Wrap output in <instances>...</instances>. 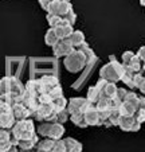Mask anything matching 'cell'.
<instances>
[{
    "mask_svg": "<svg viewBox=\"0 0 145 152\" xmlns=\"http://www.w3.org/2000/svg\"><path fill=\"white\" fill-rule=\"evenodd\" d=\"M54 31H55V34H57L58 39H59V40H63V39H68V37L73 34L74 28H73V26H71V24L65 23V24H62V26L55 27Z\"/></svg>",
    "mask_w": 145,
    "mask_h": 152,
    "instance_id": "12",
    "label": "cell"
},
{
    "mask_svg": "<svg viewBox=\"0 0 145 152\" xmlns=\"http://www.w3.org/2000/svg\"><path fill=\"white\" fill-rule=\"evenodd\" d=\"M70 118V113L67 112V109H62L59 112L55 113V123H59V124H65L66 121Z\"/></svg>",
    "mask_w": 145,
    "mask_h": 152,
    "instance_id": "26",
    "label": "cell"
},
{
    "mask_svg": "<svg viewBox=\"0 0 145 152\" xmlns=\"http://www.w3.org/2000/svg\"><path fill=\"white\" fill-rule=\"evenodd\" d=\"M46 11L48 14L57 15V16H60L63 19L68 12L73 11V4L70 1H66V0H51Z\"/></svg>",
    "mask_w": 145,
    "mask_h": 152,
    "instance_id": "3",
    "label": "cell"
},
{
    "mask_svg": "<svg viewBox=\"0 0 145 152\" xmlns=\"http://www.w3.org/2000/svg\"><path fill=\"white\" fill-rule=\"evenodd\" d=\"M11 109H12V115H14L16 121L26 120V118H28L30 116H31V112L28 110V108H27L26 105H23L22 102H17V104H15V105H12Z\"/></svg>",
    "mask_w": 145,
    "mask_h": 152,
    "instance_id": "9",
    "label": "cell"
},
{
    "mask_svg": "<svg viewBox=\"0 0 145 152\" xmlns=\"http://www.w3.org/2000/svg\"><path fill=\"white\" fill-rule=\"evenodd\" d=\"M140 4H141L142 7H145V0H140Z\"/></svg>",
    "mask_w": 145,
    "mask_h": 152,
    "instance_id": "38",
    "label": "cell"
},
{
    "mask_svg": "<svg viewBox=\"0 0 145 152\" xmlns=\"http://www.w3.org/2000/svg\"><path fill=\"white\" fill-rule=\"evenodd\" d=\"M128 69H130L133 73H138V72H141V69H142V65H141V61L138 59V57H137L136 54L133 55V58H132L130 61H129L128 63L125 65Z\"/></svg>",
    "mask_w": 145,
    "mask_h": 152,
    "instance_id": "20",
    "label": "cell"
},
{
    "mask_svg": "<svg viewBox=\"0 0 145 152\" xmlns=\"http://www.w3.org/2000/svg\"><path fill=\"white\" fill-rule=\"evenodd\" d=\"M63 19H65L68 24H71V26H73V24L75 23V20H77V15H75L74 10H73V11H70V12H68V14L66 15V16L63 18Z\"/></svg>",
    "mask_w": 145,
    "mask_h": 152,
    "instance_id": "29",
    "label": "cell"
},
{
    "mask_svg": "<svg viewBox=\"0 0 145 152\" xmlns=\"http://www.w3.org/2000/svg\"><path fill=\"white\" fill-rule=\"evenodd\" d=\"M39 141L38 136H34L32 139H26V140H19L17 141V148L19 149H31V148H35Z\"/></svg>",
    "mask_w": 145,
    "mask_h": 152,
    "instance_id": "19",
    "label": "cell"
},
{
    "mask_svg": "<svg viewBox=\"0 0 145 152\" xmlns=\"http://www.w3.org/2000/svg\"><path fill=\"white\" fill-rule=\"evenodd\" d=\"M55 110L52 104H39L38 109L32 113V117L39 121H48V123H55Z\"/></svg>",
    "mask_w": 145,
    "mask_h": 152,
    "instance_id": "4",
    "label": "cell"
},
{
    "mask_svg": "<svg viewBox=\"0 0 145 152\" xmlns=\"http://www.w3.org/2000/svg\"><path fill=\"white\" fill-rule=\"evenodd\" d=\"M51 124L52 123H48V121H43L39 126H38V133L43 137H47L48 132H50V128H51Z\"/></svg>",
    "mask_w": 145,
    "mask_h": 152,
    "instance_id": "27",
    "label": "cell"
},
{
    "mask_svg": "<svg viewBox=\"0 0 145 152\" xmlns=\"http://www.w3.org/2000/svg\"><path fill=\"white\" fill-rule=\"evenodd\" d=\"M133 124H134L133 116H121L119 123H118V126L122 129V131H125V132H132Z\"/></svg>",
    "mask_w": 145,
    "mask_h": 152,
    "instance_id": "15",
    "label": "cell"
},
{
    "mask_svg": "<svg viewBox=\"0 0 145 152\" xmlns=\"http://www.w3.org/2000/svg\"><path fill=\"white\" fill-rule=\"evenodd\" d=\"M65 133V126L63 124L59 123H52L51 128H50V132H48V139H52V140H60Z\"/></svg>",
    "mask_w": 145,
    "mask_h": 152,
    "instance_id": "13",
    "label": "cell"
},
{
    "mask_svg": "<svg viewBox=\"0 0 145 152\" xmlns=\"http://www.w3.org/2000/svg\"><path fill=\"white\" fill-rule=\"evenodd\" d=\"M74 47H73V45H71L70 42H68L67 39H63V40H58L57 43H55L54 46H52V53H54V55L57 58H60V57H67L68 54H71V53L74 51Z\"/></svg>",
    "mask_w": 145,
    "mask_h": 152,
    "instance_id": "5",
    "label": "cell"
},
{
    "mask_svg": "<svg viewBox=\"0 0 145 152\" xmlns=\"http://www.w3.org/2000/svg\"><path fill=\"white\" fill-rule=\"evenodd\" d=\"M6 152H19V148H17L16 145H12L11 148H9V149H7Z\"/></svg>",
    "mask_w": 145,
    "mask_h": 152,
    "instance_id": "36",
    "label": "cell"
},
{
    "mask_svg": "<svg viewBox=\"0 0 145 152\" xmlns=\"http://www.w3.org/2000/svg\"><path fill=\"white\" fill-rule=\"evenodd\" d=\"M58 37H57V34H55V31H54V28H50L47 32H46V37H44V42H46V45H48V46H54L55 43L58 42Z\"/></svg>",
    "mask_w": 145,
    "mask_h": 152,
    "instance_id": "25",
    "label": "cell"
},
{
    "mask_svg": "<svg viewBox=\"0 0 145 152\" xmlns=\"http://www.w3.org/2000/svg\"><path fill=\"white\" fill-rule=\"evenodd\" d=\"M66 1H70V0H66Z\"/></svg>",
    "mask_w": 145,
    "mask_h": 152,
    "instance_id": "40",
    "label": "cell"
},
{
    "mask_svg": "<svg viewBox=\"0 0 145 152\" xmlns=\"http://www.w3.org/2000/svg\"><path fill=\"white\" fill-rule=\"evenodd\" d=\"M68 42L73 45V47L74 49H78L79 46H82L83 43L86 42L85 40V35H83V32L82 31H79V30H74L73 31V34L68 37Z\"/></svg>",
    "mask_w": 145,
    "mask_h": 152,
    "instance_id": "14",
    "label": "cell"
},
{
    "mask_svg": "<svg viewBox=\"0 0 145 152\" xmlns=\"http://www.w3.org/2000/svg\"><path fill=\"white\" fill-rule=\"evenodd\" d=\"M51 104H52V106H54L55 112H59V110L65 109L66 106H67V100H66V98L63 97V94H62V96H59V97L54 98Z\"/></svg>",
    "mask_w": 145,
    "mask_h": 152,
    "instance_id": "24",
    "label": "cell"
},
{
    "mask_svg": "<svg viewBox=\"0 0 145 152\" xmlns=\"http://www.w3.org/2000/svg\"><path fill=\"white\" fill-rule=\"evenodd\" d=\"M100 77L105 81H109V82H114L119 81V75L117 74V72L114 70V67L111 66V63L109 62L108 65L102 66V69L100 70Z\"/></svg>",
    "mask_w": 145,
    "mask_h": 152,
    "instance_id": "8",
    "label": "cell"
},
{
    "mask_svg": "<svg viewBox=\"0 0 145 152\" xmlns=\"http://www.w3.org/2000/svg\"><path fill=\"white\" fill-rule=\"evenodd\" d=\"M66 152H82V144L77 141L74 147H71L70 149H66Z\"/></svg>",
    "mask_w": 145,
    "mask_h": 152,
    "instance_id": "31",
    "label": "cell"
},
{
    "mask_svg": "<svg viewBox=\"0 0 145 152\" xmlns=\"http://www.w3.org/2000/svg\"><path fill=\"white\" fill-rule=\"evenodd\" d=\"M133 77H134V73L132 72L130 69H128L125 65H124V73H122V75H121V78H119V81H122L126 86H129L130 89H133V88H134Z\"/></svg>",
    "mask_w": 145,
    "mask_h": 152,
    "instance_id": "17",
    "label": "cell"
},
{
    "mask_svg": "<svg viewBox=\"0 0 145 152\" xmlns=\"http://www.w3.org/2000/svg\"><path fill=\"white\" fill-rule=\"evenodd\" d=\"M11 139H12V135L9 129L0 128V152H6L7 149L11 148L12 147Z\"/></svg>",
    "mask_w": 145,
    "mask_h": 152,
    "instance_id": "10",
    "label": "cell"
},
{
    "mask_svg": "<svg viewBox=\"0 0 145 152\" xmlns=\"http://www.w3.org/2000/svg\"><path fill=\"white\" fill-rule=\"evenodd\" d=\"M15 123H16V120H15L14 115H12L11 106L6 105L3 109L0 110V128L11 129Z\"/></svg>",
    "mask_w": 145,
    "mask_h": 152,
    "instance_id": "6",
    "label": "cell"
},
{
    "mask_svg": "<svg viewBox=\"0 0 145 152\" xmlns=\"http://www.w3.org/2000/svg\"><path fill=\"white\" fill-rule=\"evenodd\" d=\"M86 102V98L83 97H74V98H70V101L67 102V106H66V109L70 115L75 112H81V108L82 105Z\"/></svg>",
    "mask_w": 145,
    "mask_h": 152,
    "instance_id": "11",
    "label": "cell"
},
{
    "mask_svg": "<svg viewBox=\"0 0 145 152\" xmlns=\"http://www.w3.org/2000/svg\"><path fill=\"white\" fill-rule=\"evenodd\" d=\"M86 100H87L89 102H91L93 105H95V104L98 102V100H100V90L97 89L95 86H90L87 90V97H86Z\"/></svg>",
    "mask_w": 145,
    "mask_h": 152,
    "instance_id": "22",
    "label": "cell"
},
{
    "mask_svg": "<svg viewBox=\"0 0 145 152\" xmlns=\"http://www.w3.org/2000/svg\"><path fill=\"white\" fill-rule=\"evenodd\" d=\"M136 110H137L136 106H133L132 104L126 102V101H122L118 106V112L121 116H133Z\"/></svg>",
    "mask_w": 145,
    "mask_h": 152,
    "instance_id": "18",
    "label": "cell"
},
{
    "mask_svg": "<svg viewBox=\"0 0 145 152\" xmlns=\"http://www.w3.org/2000/svg\"><path fill=\"white\" fill-rule=\"evenodd\" d=\"M138 89H140V90H141V92H142V93H144V94H145V78H144V80H142V82H141V83H140V86H138Z\"/></svg>",
    "mask_w": 145,
    "mask_h": 152,
    "instance_id": "35",
    "label": "cell"
},
{
    "mask_svg": "<svg viewBox=\"0 0 145 152\" xmlns=\"http://www.w3.org/2000/svg\"><path fill=\"white\" fill-rule=\"evenodd\" d=\"M70 120L73 121V124H75L77 126H81V128H86L87 126L82 112H75L73 115H70Z\"/></svg>",
    "mask_w": 145,
    "mask_h": 152,
    "instance_id": "21",
    "label": "cell"
},
{
    "mask_svg": "<svg viewBox=\"0 0 145 152\" xmlns=\"http://www.w3.org/2000/svg\"><path fill=\"white\" fill-rule=\"evenodd\" d=\"M47 22L50 24L51 28H55L58 26H62V24L67 23L65 19H62L60 16H57V15H51V14H47Z\"/></svg>",
    "mask_w": 145,
    "mask_h": 152,
    "instance_id": "23",
    "label": "cell"
},
{
    "mask_svg": "<svg viewBox=\"0 0 145 152\" xmlns=\"http://www.w3.org/2000/svg\"><path fill=\"white\" fill-rule=\"evenodd\" d=\"M142 69L145 70V61H144V65H142Z\"/></svg>",
    "mask_w": 145,
    "mask_h": 152,
    "instance_id": "39",
    "label": "cell"
},
{
    "mask_svg": "<svg viewBox=\"0 0 145 152\" xmlns=\"http://www.w3.org/2000/svg\"><path fill=\"white\" fill-rule=\"evenodd\" d=\"M87 65L86 57L82 51L75 49L74 51L68 54L67 57H65V67L70 73H78Z\"/></svg>",
    "mask_w": 145,
    "mask_h": 152,
    "instance_id": "2",
    "label": "cell"
},
{
    "mask_svg": "<svg viewBox=\"0 0 145 152\" xmlns=\"http://www.w3.org/2000/svg\"><path fill=\"white\" fill-rule=\"evenodd\" d=\"M137 57H138V59L141 61V62H144L145 61V46H142L141 49H138V51H137Z\"/></svg>",
    "mask_w": 145,
    "mask_h": 152,
    "instance_id": "32",
    "label": "cell"
},
{
    "mask_svg": "<svg viewBox=\"0 0 145 152\" xmlns=\"http://www.w3.org/2000/svg\"><path fill=\"white\" fill-rule=\"evenodd\" d=\"M11 135L14 139L19 140H26V139H32L34 136H36L35 133V126L32 120H20L16 121L14 124V126L11 128Z\"/></svg>",
    "mask_w": 145,
    "mask_h": 152,
    "instance_id": "1",
    "label": "cell"
},
{
    "mask_svg": "<svg viewBox=\"0 0 145 152\" xmlns=\"http://www.w3.org/2000/svg\"><path fill=\"white\" fill-rule=\"evenodd\" d=\"M138 108L142 110H145V97H140L138 98Z\"/></svg>",
    "mask_w": 145,
    "mask_h": 152,
    "instance_id": "34",
    "label": "cell"
},
{
    "mask_svg": "<svg viewBox=\"0 0 145 152\" xmlns=\"http://www.w3.org/2000/svg\"><path fill=\"white\" fill-rule=\"evenodd\" d=\"M19 152H36L35 148H31V149H19Z\"/></svg>",
    "mask_w": 145,
    "mask_h": 152,
    "instance_id": "37",
    "label": "cell"
},
{
    "mask_svg": "<svg viewBox=\"0 0 145 152\" xmlns=\"http://www.w3.org/2000/svg\"><path fill=\"white\" fill-rule=\"evenodd\" d=\"M83 117H85V121H86V124H87V126L89 125H91V126L102 125L100 113L95 109V105H91L90 108H87V109L85 110V113H83Z\"/></svg>",
    "mask_w": 145,
    "mask_h": 152,
    "instance_id": "7",
    "label": "cell"
},
{
    "mask_svg": "<svg viewBox=\"0 0 145 152\" xmlns=\"http://www.w3.org/2000/svg\"><path fill=\"white\" fill-rule=\"evenodd\" d=\"M50 1H51V0H39V4H40V7H42L43 10H47Z\"/></svg>",
    "mask_w": 145,
    "mask_h": 152,
    "instance_id": "33",
    "label": "cell"
},
{
    "mask_svg": "<svg viewBox=\"0 0 145 152\" xmlns=\"http://www.w3.org/2000/svg\"><path fill=\"white\" fill-rule=\"evenodd\" d=\"M133 55H134V53H132V51H125L124 53L122 54V65H126V63L133 58Z\"/></svg>",
    "mask_w": 145,
    "mask_h": 152,
    "instance_id": "30",
    "label": "cell"
},
{
    "mask_svg": "<svg viewBox=\"0 0 145 152\" xmlns=\"http://www.w3.org/2000/svg\"><path fill=\"white\" fill-rule=\"evenodd\" d=\"M138 98L140 97L134 92H126V96H125V98H124V101H126V102L132 104L133 106L138 108Z\"/></svg>",
    "mask_w": 145,
    "mask_h": 152,
    "instance_id": "28",
    "label": "cell"
},
{
    "mask_svg": "<svg viewBox=\"0 0 145 152\" xmlns=\"http://www.w3.org/2000/svg\"><path fill=\"white\" fill-rule=\"evenodd\" d=\"M54 143H55V140L46 137L44 140L38 141L36 148L35 149H36V152H51L52 147H54Z\"/></svg>",
    "mask_w": 145,
    "mask_h": 152,
    "instance_id": "16",
    "label": "cell"
}]
</instances>
